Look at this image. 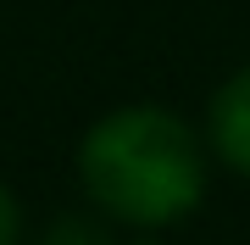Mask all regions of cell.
I'll use <instances>...</instances> for the list:
<instances>
[{
	"instance_id": "2",
	"label": "cell",
	"mask_w": 250,
	"mask_h": 245,
	"mask_svg": "<svg viewBox=\"0 0 250 245\" xmlns=\"http://www.w3.org/2000/svg\"><path fill=\"white\" fill-rule=\"evenodd\" d=\"M206 151L217 167H228L233 178H250V62L206 95V117H200Z\"/></svg>"
},
{
	"instance_id": "5",
	"label": "cell",
	"mask_w": 250,
	"mask_h": 245,
	"mask_svg": "<svg viewBox=\"0 0 250 245\" xmlns=\"http://www.w3.org/2000/svg\"><path fill=\"white\" fill-rule=\"evenodd\" d=\"M117 245H161L156 234H134V240H117Z\"/></svg>"
},
{
	"instance_id": "3",
	"label": "cell",
	"mask_w": 250,
	"mask_h": 245,
	"mask_svg": "<svg viewBox=\"0 0 250 245\" xmlns=\"http://www.w3.org/2000/svg\"><path fill=\"white\" fill-rule=\"evenodd\" d=\"M34 245H117V223H106L100 212H62L39 228Z\"/></svg>"
},
{
	"instance_id": "4",
	"label": "cell",
	"mask_w": 250,
	"mask_h": 245,
	"mask_svg": "<svg viewBox=\"0 0 250 245\" xmlns=\"http://www.w3.org/2000/svg\"><path fill=\"white\" fill-rule=\"evenodd\" d=\"M0 245H28V212L6 178H0Z\"/></svg>"
},
{
	"instance_id": "1",
	"label": "cell",
	"mask_w": 250,
	"mask_h": 245,
	"mask_svg": "<svg viewBox=\"0 0 250 245\" xmlns=\"http://www.w3.org/2000/svg\"><path fill=\"white\" fill-rule=\"evenodd\" d=\"M211 167L206 134L161 100L100 111L72 145L83 200L123 234H161L195 218L211 190Z\"/></svg>"
}]
</instances>
